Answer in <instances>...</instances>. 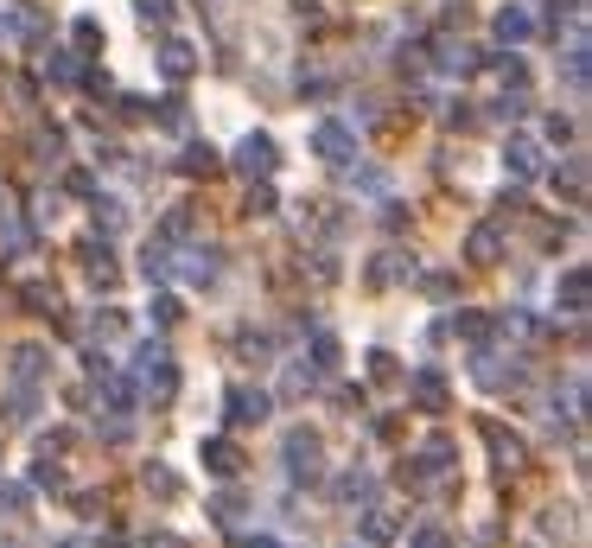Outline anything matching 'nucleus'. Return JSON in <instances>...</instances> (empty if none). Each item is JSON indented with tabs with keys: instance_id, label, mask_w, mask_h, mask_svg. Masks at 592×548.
I'll return each mask as SVG.
<instances>
[{
	"instance_id": "1",
	"label": "nucleus",
	"mask_w": 592,
	"mask_h": 548,
	"mask_svg": "<svg viewBox=\"0 0 592 548\" xmlns=\"http://www.w3.org/2000/svg\"><path fill=\"white\" fill-rule=\"evenodd\" d=\"M134 376H141V389L147 396H172V389H179V364H172V351L160 345V338H147L141 351H134Z\"/></svg>"
},
{
	"instance_id": "2",
	"label": "nucleus",
	"mask_w": 592,
	"mask_h": 548,
	"mask_svg": "<svg viewBox=\"0 0 592 548\" xmlns=\"http://www.w3.org/2000/svg\"><path fill=\"white\" fill-rule=\"evenodd\" d=\"M312 153H319L325 166H351V160H357V134L344 128V122H332V115H325V122L312 128Z\"/></svg>"
},
{
	"instance_id": "3",
	"label": "nucleus",
	"mask_w": 592,
	"mask_h": 548,
	"mask_svg": "<svg viewBox=\"0 0 592 548\" xmlns=\"http://www.w3.org/2000/svg\"><path fill=\"white\" fill-rule=\"evenodd\" d=\"M236 166H242L249 179H274V166H281L274 134H242V141H236Z\"/></svg>"
},
{
	"instance_id": "4",
	"label": "nucleus",
	"mask_w": 592,
	"mask_h": 548,
	"mask_svg": "<svg viewBox=\"0 0 592 548\" xmlns=\"http://www.w3.org/2000/svg\"><path fill=\"white\" fill-rule=\"evenodd\" d=\"M281 453H287V472H293V478H319V459H325L319 434H306V427H293V434L281 440Z\"/></svg>"
},
{
	"instance_id": "5",
	"label": "nucleus",
	"mask_w": 592,
	"mask_h": 548,
	"mask_svg": "<svg viewBox=\"0 0 592 548\" xmlns=\"http://www.w3.org/2000/svg\"><path fill=\"white\" fill-rule=\"evenodd\" d=\"M223 408H230V421H236V427H249V421H268L274 396H268V389H249V383H236L230 396H223Z\"/></svg>"
},
{
	"instance_id": "6",
	"label": "nucleus",
	"mask_w": 592,
	"mask_h": 548,
	"mask_svg": "<svg viewBox=\"0 0 592 548\" xmlns=\"http://www.w3.org/2000/svg\"><path fill=\"white\" fill-rule=\"evenodd\" d=\"M408 396L421 415H446V402H452V389H446V376L440 370H414V383H408Z\"/></svg>"
},
{
	"instance_id": "7",
	"label": "nucleus",
	"mask_w": 592,
	"mask_h": 548,
	"mask_svg": "<svg viewBox=\"0 0 592 548\" xmlns=\"http://www.w3.org/2000/svg\"><path fill=\"white\" fill-rule=\"evenodd\" d=\"M554 306H561V313H573V319H580L586 306H592V274H586V268H567L561 281H554Z\"/></svg>"
},
{
	"instance_id": "8",
	"label": "nucleus",
	"mask_w": 592,
	"mask_h": 548,
	"mask_svg": "<svg viewBox=\"0 0 592 548\" xmlns=\"http://www.w3.org/2000/svg\"><path fill=\"white\" fill-rule=\"evenodd\" d=\"M503 166H510L516 179H542V147H535L529 134H510V147H503Z\"/></svg>"
},
{
	"instance_id": "9",
	"label": "nucleus",
	"mask_w": 592,
	"mask_h": 548,
	"mask_svg": "<svg viewBox=\"0 0 592 548\" xmlns=\"http://www.w3.org/2000/svg\"><path fill=\"white\" fill-rule=\"evenodd\" d=\"M198 453H204V466H211L217 478H236L242 472V447H236V440H223V434H211Z\"/></svg>"
},
{
	"instance_id": "10",
	"label": "nucleus",
	"mask_w": 592,
	"mask_h": 548,
	"mask_svg": "<svg viewBox=\"0 0 592 548\" xmlns=\"http://www.w3.org/2000/svg\"><path fill=\"white\" fill-rule=\"evenodd\" d=\"M491 32H497V45H522V39H535V13L529 7H503Z\"/></svg>"
},
{
	"instance_id": "11",
	"label": "nucleus",
	"mask_w": 592,
	"mask_h": 548,
	"mask_svg": "<svg viewBox=\"0 0 592 548\" xmlns=\"http://www.w3.org/2000/svg\"><path fill=\"white\" fill-rule=\"evenodd\" d=\"M160 71H166L172 83H185L191 71H198V51H191V39H166V45H160Z\"/></svg>"
},
{
	"instance_id": "12",
	"label": "nucleus",
	"mask_w": 592,
	"mask_h": 548,
	"mask_svg": "<svg viewBox=\"0 0 592 548\" xmlns=\"http://www.w3.org/2000/svg\"><path fill=\"white\" fill-rule=\"evenodd\" d=\"M484 440H491V453H497V466H503V472H516L522 459H529V447H522L516 434H503L497 421H484Z\"/></svg>"
},
{
	"instance_id": "13",
	"label": "nucleus",
	"mask_w": 592,
	"mask_h": 548,
	"mask_svg": "<svg viewBox=\"0 0 592 548\" xmlns=\"http://www.w3.org/2000/svg\"><path fill=\"white\" fill-rule=\"evenodd\" d=\"M465 255H472V262H484V268H491L497 255H503V230H497V224H478L472 236H465Z\"/></svg>"
},
{
	"instance_id": "14",
	"label": "nucleus",
	"mask_w": 592,
	"mask_h": 548,
	"mask_svg": "<svg viewBox=\"0 0 592 548\" xmlns=\"http://www.w3.org/2000/svg\"><path fill=\"white\" fill-rule=\"evenodd\" d=\"M96 383H102V402H109V415H128V408H134V383H128V376L96 370Z\"/></svg>"
},
{
	"instance_id": "15",
	"label": "nucleus",
	"mask_w": 592,
	"mask_h": 548,
	"mask_svg": "<svg viewBox=\"0 0 592 548\" xmlns=\"http://www.w3.org/2000/svg\"><path fill=\"white\" fill-rule=\"evenodd\" d=\"M45 376V345H13V383H39Z\"/></svg>"
},
{
	"instance_id": "16",
	"label": "nucleus",
	"mask_w": 592,
	"mask_h": 548,
	"mask_svg": "<svg viewBox=\"0 0 592 548\" xmlns=\"http://www.w3.org/2000/svg\"><path fill=\"white\" fill-rule=\"evenodd\" d=\"M554 192H567V204H586V160H567L554 173Z\"/></svg>"
},
{
	"instance_id": "17",
	"label": "nucleus",
	"mask_w": 592,
	"mask_h": 548,
	"mask_svg": "<svg viewBox=\"0 0 592 548\" xmlns=\"http://www.w3.org/2000/svg\"><path fill=\"white\" fill-rule=\"evenodd\" d=\"M217 262H223L217 249H198V255H185V281H191V287H211V281H217Z\"/></svg>"
},
{
	"instance_id": "18",
	"label": "nucleus",
	"mask_w": 592,
	"mask_h": 548,
	"mask_svg": "<svg viewBox=\"0 0 592 548\" xmlns=\"http://www.w3.org/2000/svg\"><path fill=\"white\" fill-rule=\"evenodd\" d=\"M376 498V478L370 472H344L338 478V504H370Z\"/></svg>"
},
{
	"instance_id": "19",
	"label": "nucleus",
	"mask_w": 592,
	"mask_h": 548,
	"mask_svg": "<svg viewBox=\"0 0 592 548\" xmlns=\"http://www.w3.org/2000/svg\"><path fill=\"white\" fill-rule=\"evenodd\" d=\"M452 332H459V338H472V345H491L497 319H484V313H452Z\"/></svg>"
},
{
	"instance_id": "20",
	"label": "nucleus",
	"mask_w": 592,
	"mask_h": 548,
	"mask_svg": "<svg viewBox=\"0 0 592 548\" xmlns=\"http://www.w3.org/2000/svg\"><path fill=\"white\" fill-rule=\"evenodd\" d=\"M179 173H191V179H198V173H217V147H211V141H191L185 160H179Z\"/></svg>"
},
{
	"instance_id": "21",
	"label": "nucleus",
	"mask_w": 592,
	"mask_h": 548,
	"mask_svg": "<svg viewBox=\"0 0 592 548\" xmlns=\"http://www.w3.org/2000/svg\"><path fill=\"white\" fill-rule=\"evenodd\" d=\"M45 71H51V83H83L77 51H51V58H45Z\"/></svg>"
},
{
	"instance_id": "22",
	"label": "nucleus",
	"mask_w": 592,
	"mask_h": 548,
	"mask_svg": "<svg viewBox=\"0 0 592 548\" xmlns=\"http://www.w3.org/2000/svg\"><path fill=\"white\" fill-rule=\"evenodd\" d=\"M338 357H344V345L332 332H312V370H338Z\"/></svg>"
},
{
	"instance_id": "23",
	"label": "nucleus",
	"mask_w": 592,
	"mask_h": 548,
	"mask_svg": "<svg viewBox=\"0 0 592 548\" xmlns=\"http://www.w3.org/2000/svg\"><path fill=\"white\" fill-rule=\"evenodd\" d=\"M141 485L153 491V498H166V504H172V498H179V478H172L166 466H147V472H141Z\"/></svg>"
},
{
	"instance_id": "24",
	"label": "nucleus",
	"mask_w": 592,
	"mask_h": 548,
	"mask_svg": "<svg viewBox=\"0 0 592 548\" xmlns=\"http://www.w3.org/2000/svg\"><path fill=\"white\" fill-rule=\"evenodd\" d=\"M90 211H96V230H102V236H115L121 224H128V211H121V204H115V198H96V204H90Z\"/></svg>"
},
{
	"instance_id": "25",
	"label": "nucleus",
	"mask_w": 592,
	"mask_h": 548,
	"mask_svg": "<svg viewBox=\"0 0 592 548\" xmlns=\"http://www.w3.org/2000/svg\"><path fill=\"white\" fill-rule=\"evenodd\" d=\"M402 274H414V268H402V255H376V268H370V287H389V281H402Z\"/></svg>"
},
{
	"instance_id": "26",
	"label": "nucleus",
	"mask_w": 592,
	"mask_h": 548,
	"mask_svg": "<svg viewBox=\"0 0 592 548\" xmlns=\"http://www.w3.org/2000/svg\"><path fill=\"white\" fill-rule=\"evenodd\" d=\"M389 536H395V523L382 510H363V542H389Z\"/></svg>"
},
{
	"instance_id": "27",
	"label": "nucleus",
	"mask_w": 592,
	"mask_h": 548,
	"mask_svg": "<svg viewBox=\"0 0 592 548\" xmlns=\"http://www.w3.org/2000/svg\"><path fill=\"white\" fill-rule=\"evenodd\" d=\"M586 77H592V64H586V45H573V51H567V83H573V90H586Z\"/></svg>"
},
{
	"instance_id": "28",
	"label": "nucleus",
	"mask_w": 592,
	"mask_h": 548,
	"mask_svg": "<svg viewBox=\"0 0 592 548\" xmlns=\"http://www.w3.org/2000/svg\"><path fill=\"white\" fill-rule=\"evenodd\" d=\"M134 13L153 20V26H172V0H134Z\"/></svg>"
},
{
	"instance_id": "29",
	"label": "nucleus",
	"mask_w": 592,
	"mask_h": 548,
	"mask_svg": "<svg viewBox=\"0 0 592 548\" xmlns=\"http://www.w3.org/2000/svg\"><path fill=\"white\" fill-rule=\"evenodd\" d=\"M249 217H274V192H268V179L249 185Z\"/></svg>"
},
{
	"instance_id": "30",
	"label": "nucleus",
	"mask_w": 592,
	"mask_h": 548,
	"mask_svg": "<svg viewBox=\"0 0 592 548\" xmlns=\"http://www.w3.org/2000/svg\"><path fill=\"white\" fill-rule=\"evenodd\" d=\"M141 274H147V281H166V274H172V255H166V249H147Z\"/></svg>"
},
{
	"instance_id": "31",
	"label": "nucleus",
	"mask_w": 592,
	"mask_h": 548,
	"mask_svg": "<svg viewBox=\"0 0 592 548\" xmlns=\"http://www.w3.org/2000/svg\"><path fill=\"white\" fill-rule=\"evenodd\" d=\"M312 383H319V370H300V364H293L281 389H287V396H306V389H312Z\"/></svg>"
},
{
	"instance_id": "32",
	"label": "nucleus",
	"mask_w": 592,
	"mask_h": 548,
	"mask_svg": "<svg viewBox=\"0 0 592 548\" xmlns=\"http://www.w3.org/2000/svg\"><path fill=\"white\" fill-rule=\"evenodd\" d=\"M153 319H160V325H179V319H185V306L172 300V294H160V300H153Z\"/></svg>"
},
{
	"instance_id": "33",
	"label": "nucleus",
	"mask_w": 592,
	"mask_h": 548,
	"mask_svg": "<svg viewBox=\"0 0 592 548\" xmlns=\"http://www.w3.org/2000/svg\"><path fill=\"white\" fill-rule=\"evenodd\" d=\"M71 39H77L83 51H96V45H102V26H96V20H77V26H71Z\"/></svg>"
},
{
	"instance_id": "34",
	"label": "nucleus",
	"mask_w": 592,
	"mask_h": 548,
	"mask_svg": "<svg viewBox=\"0 0 592 548\" xmlns=\"http://www.w3.org/2000/svg\"><path fill=\"white\" fill-rule=\"evenodd\" d=\"M26 306H39V313L51 319V313H58V294H51V287H26Z\"/></svg>"
},
{
	"instance_id": "35",
	"label": "nucleus",
	"mask_w": 592,
	"mask_h": 548,
	"mask_svg": "<svg viewBox=\"0 0 592 548\" xmlns=\"http://www.w3.org/2000/svg\"><path fill=\"white\" fill-rule=\"evenodd\" d=\"M160 122H166V128H185V96H166V102H160Z\"/></svg>"
},
{
	"instance_id": "36",
	"label": "nucleus",
	"mask_w": 592,
	"mask_h": 548,
	"mask_svg": "<svg viewBox=\"0 0 592 548\" xmlns=\"http://www.w3.org/2000/svg\"><path fill=\"white\" fill-rule=\"evenodd\" d=\"M370 376H376V383H395V357L389 351H370Z\"/></svg>"
},
{
	"instance_id": "37",
	"label": "nucleus",
	"mask_w": 592,
	"mask_h": 548,
	"mask_svg": "<svg viewBox=\"0 0 592 548\" xmlns=\"http://www.w3.org/2000/svg\"><path fill=\"white\" fill-rule=\"evenodd\" d=\"M32 485H51V491H64V472H58V466H45V459H39V466H32Z\"/></svg>"
},
{
	"instance_id": "38",
	"label": "nucleus",
	"mask_w": 592,
	"mask_h": 548,
	"mask_svg": "<svg viewBox=\"0 0 592 548\" xmlns=\"http://www.w3.org/2000/svg\"><path fill=\"white\" fill-rule=\"evenodd\" d=\"M26 498H32L26 485H0V504H7V510H26Z\"/></svg>"
},
{
	"instance_id": "39",
	"label": "nucleus",
	"mask_w": 592,
	"mask_h": 548,
	"mask_svg": "<svg viewBox=\"0 0 592 548\" xmlns=\"http://www.w3.org/2000/svg\"><path fill=\"white\" fill-rule=\"evenodd\" d=\"M542 128H548V141H573V122H567V115H548Z\"/></svg>"
},
{
	"instance_id": "40",
	"label": "nucleus",
	"mask_w": 592,
	"mask_h": 548,
	"mask_svg": "<svg viewBox=\"0 0 592 548\" xmlns=\"http://www.w3.org/2000/svg\"><path fill=\"white\" fill-rule=\"evenodd\" d=\"M211 510H217V517H223V523H230V517H236V510H242V491H223V498H217Z\"/></svg>"
},
{
	"instance_id": "41",
	"label": "nucleus",
	"mask_w": 592,
	"mask_h": 548,
	"mask_svg": "<svg viewBox=\"0 0 592 548\" xmlns=\"http://www.w3.org/2000/svg\"><path fill=\"white\" fill-rule=\"evenodd\" d=\"M408 548H446V536H440V529H414Z\"/></svg>"
},
{
	"instance_id": "42",
	"label": "nucleus",
	"mask_w": 592,
	"mask_h": 548,
	"mask_svg": "<svg viewBox=\"0 0 592 548\" xmlns=\"http://www.w3.org/2000/svg\"><path fill=\"white\" fill-rule=\"evenodd\" d=\"M548 13H554V20H561V13H567V20H580V0H548Z\"/></svg>"
},
{
	"instance_id": "43",
	"label": "nucleus",
	"mask_w": 592,
	"mask_h": 548,
	"mask_svg": "<svg viewBox=\"0 0 592 548\" xmlns=\"http://www.w3.org/2000/svg\"><path fill=\"white\" fill-rule=\"evenodd\" d=\"M242 548H281V542H274V536H249V542H242Z\"/></svg>"
}]
</instances>
